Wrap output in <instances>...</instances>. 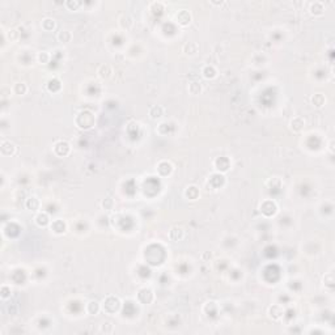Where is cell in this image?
Segmentation results:
<instances>
[{"label": "cell", "mask_w": 335, "mask_h": 335, "mask_svg": "<svg viewBox=\"0 0 335 335\" xmlns=\"http://www.w3.org/2000/svg\"><path fill=\"white\" fill-rule=\"evenodd\" d=\"M58 38H59L60 42L67 43V42H69V41H71V38H72V34L69 33L68 30H62V32H60V33L58 34Z\"/></svg>", "instance_id": "6da1fadb"}, {"label": "cell", "mask_w": 335, "mask_h": 335, "mask_svg": "<svg viewBox=\"0 0 335 335\" xmlns=\"http://www.w3.org/2000/svg\"><path fill=\"white\" fill-rule=\"evenodd\" d=\"M37 223H38L39 225H45V224L47 223V216L46 215H39L38 217H37Z\"/></svg>", "instance_id": "7a4b0ae2"}]
</instances>
